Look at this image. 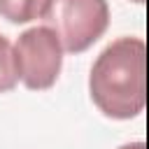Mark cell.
Masks as SVG:
<instances>
[{
	"label": "cell",
	"instance_id": "1",
	"mask_svg": "<svg viewBox=\"0 0 149 149\" xmlns=\"http://www.w3.org/2000/svg\"><path fill=\"white\" fill-rule=\"evenodd\" d=\"M88 95L109 119L126 121L142 114L147 102V44L123 35L109 42L91 65Z\"/></svg>",
	"mask_w": 149,
	"mask_h": 149
},
{
	"label": "cell",
	"instance_id": "2",
	"mask_svg": "<svg viewBox=\"0 0 149 149\" xmlns=\"http://www.w3.org/2000/svg\"><path fill=\"white\" fill-rule=\"evenodd\" d=\"M42 19L68 54H81L105 35L109 5L107 0H49Z\"/></svg>",
	"mask_w": 149,
	"mask_h": 149
},
{
	"label": "cell",
	"instance_id": "3",
	"mask_svg": "<svg viewBox=\"0 0 149 149\" xmlns=\"http://www.w3.org/2000/svg\"><path fill=\"white\" fill-rule=\"evenodd\" d=\"M63 44L49 26H35L23 30L14 42V58L19 81L30 91L51 88L63 68Z\"/></svg>",
	"mask_w": 149,
	"mask_h": 149
},
{
	"label": "cell",
	"instance_id": "4",
	"mask_svg": "<svg viewBox=\"0 0 149 149\" xmlns=\"http://www.w3.org/2000/svg\"><path fill=\"white\" fill-rule=\"evenodd\" d=\"M49 0H0V16L9 23H30L42 19Z\"/></svg>",
	"mask_w": 149,
	"mask_h": 149
},
{
	"label": "cell",
	"instance_id": "5",
	"mask_svg": "<svg viewBox=\"0 0 149 149\" xmlns=\"http://www.w3.org/2000/svg\"><path fill=\"white\" fill-rule=\"evenodd\" d=\"M19 84V70L14 58V44L0 35V93H9Z\"/></svg>",
	"mask_w": 149,
	"mask_h": 149
},
{
	"label": "cell",
	"instance_id": "6",
	"mask_svg": "<svg viewBox=\"0 0 149 149\" xmlns=\"http://www.w3.org/2000/svg\"><path fill=\"white\" fill-rule=\"evenodd\" d=\"M116 149H147V144L144 142H128V144H121Z\"/></svg>",
	"mask_w": 149,
	"mask_h": 149
},
{
	"label": "cell",
	"instance_id": "7",
	"mask_svg": "<svg viewBox=\"0 0 149 149\" xmlns=\"http://www.w3.org/2000/svg\"><path fill=\"white\" fill-rule=\"evenodd\" d=\"M130 2H137V5H142V2H144V0H130Z\"/></svg>",
	"mask_w": 149,
	"mask_h": 149
}]
</instances>
